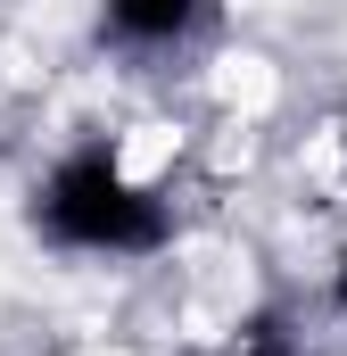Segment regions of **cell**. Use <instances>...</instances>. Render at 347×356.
<instances>
[{"label": "cell", "mask_w": 347, "mask_h": 356, "mask_svg": "<svg viewBox=\"0 0 347 356\" xmlns=\"http://www.w3.org/2000/svg\"><path fill=\"white\" fill-rule=\"evenodd\" d=\"M33 224L50 241H67V249H158L166 241V199L124 182V166L108 149H83L33 199Z\"/></svg>", "instance_id": "1"}, {"label": "cell", "mask_w": 347, "mask_h": 356, "mask_svg": "<svg viewBox=\"0 0 347 356\" xmlns=\"http://www.w3.org/2000/svg\"><path fill=\"white\" fill-rule=\"evenodd\" d=\"M198 8H207V0H108L116 33H133V42H174Z\"/></svg>", "instance_id": "2"}, {"label": "cell", "mask_w": 347, "mask_h": 356, "mask_svg": "<svg viewBox=\"0 0 347 356\" xmlns=\"http://www.w3.org/2000/svg\"><path fill=\"white\" fill-rule=\"evenodd\" d=\"M339 307H347V257H339Z\"/></svg>", "instance_id": "4"}, {"label": "cell", "mask_w": 347, "mask_h": 356, "mask_svg": "<svg viewBox=\"0 0 347 356\" xmlns=\"http://www.w3.org/2000/svg\"><path fill=\"white\" fill-rule=\"evenodd\" d=\"M248 356H289V348H281V340H273V332H264V340H257V348H248Z\"/></svg>", "instance_id": "3"}]
</instances>
